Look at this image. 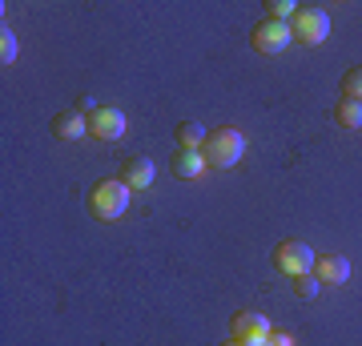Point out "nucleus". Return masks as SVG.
I'll list each match as a JSON object with an SVG mask.
<instances>
[{"label":"nucleus","instance_id":"obj_4","mask_svg":"<svg viewBox=\"0 0 362 346\" xmlns=\"http://www.w3.org/2000/svg\"><path fill=\"white\" fill-rule=\"evenodd\" d=\"M290 40H294L290 21H270V16H262L258 25H254V33H250V45H254V52H262V57H278V52H286L290 49Z\"/></svg>","mask_w":362,"mask_h":346},{"label":"nucleus","instance_id":"obj_8","mask_svg":"<svg viewBox=\"0 0 362 346\" xmlns=\"http://www.w3.org/2000/svg\"><path fill=\"white\" fill-rule=\"evenodd\" d=\"M121 181H125L129 190H149V185H153V161L145 154L125 157V161H121Z\"/></svg>","mask_w":362,"mask_h":346},{"label":"nucleus","instance_id":"obj_12","mask_svg":"<svg viewBox=\"0 0 362 346\" xmlns=\"http://www.w3.org/2000/svg\"><path fill=\"white\" fill-rule=\"evenodd\" d=\"M173 137H177V149H202L206 137H209V129L202 125V121H181Z\"/></svg>","mask_w":362,"mask_h":346},{"label":"nucleus","instance_id":"obj_20","mask_svg":"<svg viewBox=\"0 0 362 346\" xmlns=\"http://www.w3.org/2000/svg\"><path fill=\"white\" fill-rule=\"evenodd\" d=\"M258 346H266V342H258Z\"/></svg>","mask_w":362,"mask_h":346},{"label":"nucleus","instance_id":"obj_10","mask_svg":"<svg viewBox=\"0 0 362 346\" xmlns=\"http://www.w3.org/2000/svg\"><path fill=\"white\" fill-rule=\"evenodd\" d=\"M314 278H318V282H330V286H342L350 278V262L342 254H322L318 258V262H314Z\"/></svg>","mask_w":362,"mask_h":346},{"label":"nucleus","instance_id":"obj_3","mask_svg":"<svg viewBox=\"0 0 362 346\" xmlns=\"http://www.w3.org/2000/svg\"><path fill=\"white\" fill-rule=\"evenodd\" d=\"M290 33L298 45H322L330 37V13L318 4H298V13L290 16Z\"/></svg>","mask_w":362,"mask_h":346},{"label":"nucleus","instance_id":"obj_17","mask_svg":"<svg viewBox=\"0 0 362 346\" xmlns=\"http://www.w3.org/2000/svg\"><path fill=\"white\" fill-rule=\"evenodd\" d=\"M0 61H4V64L16 61V37H13V28H8V25L0 28Z\"/></svg>","mask_w":362,"mask_h":346},{"label":"nucleus","instance_id":"obj_11","mask_svg":"<svg viewBox=\"0 0 362 346\" xmlns=\"http://www.w3.org/2000/svg\"><path fill=\"white\" fill-rule=\"evenodd\" d=\"M206 157H202V149H181L177 157H173V173L177 178H185V181H194V178H202L206 173Z\"/></svg>","mask_w":362,"mask_h":346},{"label":"nucleus","instance_id":"obj_14","mask_svg":"<svg viewBox=\"0 0 362 346\" xmlns=\"http://www.w3.org/2000/svg\"><path fill=\"white\" fill-rule=\"evenodd\" d=\"M342 97H350V101H362V64L346 69V77H342Z\"/></svg>","mask_w":362,"mask_h":346},{"label":"nucleus","instance_id":"obj_9","mask_svg":"<svg viewBox=\"0 0 362 346\" xmlns=\"http://www.w3.org/2000/svg\"><path fill=\"white\" fill-rule=\"evenodd\" d=\"M52 133L61 137V142H77L89 133V117L77 113V109H61V113L52 117Z\"/></svg>","mask_w":362,"mask_h":346},{"label":"nucleus","instance_id":"obj_19","mask_svg":"<svg viewBox=\"0 0 362 346\" xmlns=\"http://www.w3.org/2000/svg\"><path fill=\"white\" fill-rule=\"evenodd\" d=\"M221 346H242V342H233V338H230V342H221Z\"/></svg>","mask_w":362,"mask_h":346},{"label":"nucleus","instance_id":"obj_16","mask_svg":"<svg viewBox=\"0 0 362 346\" xmlns=\"http://www.w3.org/2000/svg\"><path fill=\"white\" fill-rule=\"evenodd\" d=\"M294 13H298L294 0H270V4H266V16H270V21H290Z\"/></svg>","mask_w":362,"mask_h":346},{"label":"nucleus","instance_id":"obj_13","mask_svg":"<svg viewBox=\"0 0 362 346\" xmlns=\"http://www.w3.org/2000/svg\"><path fill=\"white\" fill-rule=\"evenodd\" d=\"M334 121L342 129H362V101H350V97H342V101L334 105Z\"/></svg>","mask_w":362,"mask_h":346},{"label":"nucleus","instance_id":"obj_6","mask_svg":"<svg viewBox=\"0 0 362 346\" xmlns=\"http://www.w3.org/2000/svg\"><path fill=\"white\" fill-rule=\"evenodd\" d=\"M270 322H266V314H254V310H238L230 318V338L242 346H258L270 338Z\"/></svg>","mask_w":362,"mask_h":346},{"label":"nucleus","instance_id":"obj_15","mask_svg":"<svg viewBox=\"0 0 362 346\" xmlns=\"http://www.w3.org/2000/svg\"><path fill=\"white\" fill-rule=\"evenodd\" d=\"M318 290H322V282H318L314 274H302V278H294V294H298V298H306V302H310V298H318Z\"/></svg>","mask_w":362,"mask_h":346},{"label":"nucleus","instance_id":"obj_5","mask_svg":"<svg viewBox=\"0 0 362 346\" xmlns=\"http://www.w3.org/2000/svg\"><path fill=\"white\" fill-rule=\"evenodd\" d=\"M314 262H318V254H314L306 242H298V238H290V242H278V250H274V266L282 270V274H290V278L314 274Z\"/></svg>","mask_w":362,"mask_h":346},{"label":"nucleus","instance_id":"obj_18","mask_svg":"<svg viewBox=\"0 0 362 346\" xmlns=\"http://www.w3.org/2000/svg\"><path fill=\"white\" fill-rule=\"evenodd\" d=\"M266 346H294V338H290V334H270Z\"/></svg>","mask_w":362,"mask_h":346},{"label":"nucleus","instance_id":"obj_2","mask_svg":"<svg viewBox=\"0 0 362 346\" xmlns=\"http://www.w3.org/2000/svg\"><path fill=\"white\" fill-rule=\"evenodd\" d=\"M129 205V185L121 178H101L89 190V214L97 221H117Z\"/></svg>","mask_w":362,"mask_h":346},{"label":"nucleus","instance_id":"obj_7","mask_svg":"<svg viewBox=\"0 0 362 346\" xmlns=\"http://www.w3.org/2000/svg\"><path fill=\"white\" fill-rule=\"evenodd\" d=\"M125 113L121 109H113V105H97L89 113V133L97 137V142H117V137H125Z\"/></svg>","mask_w":362,"mask_h":346},{"label":"nucleus","instance_id":"obj_1","mask_svg":"<svg viewBox=\"0 0 362 346\" xmlns=\"http://www.w3.org/2000/svg\"><path fill=\"white\" fill-rule=\"evenodd\" d=\"M202 157H206V166H214V169H233L242 157H246V137H242L233 125L209 129L206 145H202Z\"/></svg>","mask_w":362,"mask_h":346}]
</instances>
